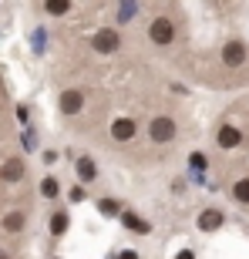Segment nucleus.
<instances>
[{"instance_id": "f257e3e1", "label": "nucleus", "mask_w": 249, "mask_h": 259, "mask_svg": "<svg viewBox=\"0 0 249 259\" xmlns=\"http://www.w3.org/2000/svg\"><path fill=\"white\" fill-rule=\"evenodd\" d=\"M148 40H152L155 48H169L175 40V20L165 17V14L152 17V24H148Z\"/></svg>"}, {"instance_id": "f03ea898", "label": "nucleus", "mask_w": 249, "mask_h": 259, "mask_svg": "<svg viewBox=\"0 0 249 259\" xmlns=\"http://www.w3.org/2000/svg\"><path fill=\"white\" fill-rule=\"evenodd\" d=\"M175 118H169V115H158V118H152V125H148V135H152V142L155 145H169L175 138Z\"/></svg>"}, {"instance_id": "7ed1b4c3", "label": "nucleus", "mask_w": 249, "mask_h": 259, "mask_svg": "<svg viewBox=\"0 0 249 259\" xmlns=\"http://www.w3.org/2000/svg\"><path fill=\"white\" fill-rule=\"evenodd\" d=\"M91 48H95L98 54H115V51L121 48V34H118L115 27H101L95 37H91Z\"/></svg>"}, {"instance_id": "20e7f679", "label": "nucleus", "mask_w": 249, "mask_h": 259, "mask_svg": "<svg viewBox=\"0 0 249 259\" xmlns=\"http://www.w3.org/2000/svg\"><path fill=\"white\" fill-rule=\"evenodd\" d=\"M249 58V48L242 40H229V44H222V64L226 67H242Z\"/></svg>"}, {"instance_id": "39448f33", "label": "nucleus", "mask_w": 249, "mask_h": 259, "mask_svg": "<svg viewBox=\"0 0 249 259\" xmlns=\"http://www.w3.org/2000/svg\"><path fill=\"white\" fill-rule=\"evenodd\" d=\"M24 175H27V165H24V158L10 155V158H4V162H0V179H4V182H20Z\"/></svg>"}, {"instance_id": "423d86ee", "label": "nucleus", "mask_w": 249, "mask_h": 259, "mask_svg": "<svg viewBox=\"0 0 249 259\" xmlns=\"http://www.w3.org/2000/svg\"><path fill=\"white\" fill-rule=\"evenodd\" d=\"M216 142H219V148H239L242 145V132L236 125H219V132H216Z\"/></svg>"}, {"instance_id": "0eeeda50", "label": "nucleus", "mask_w": 249, "mask_h": 259, "mask_svg": "<svg viewBox=\"0 0 249 259\" xmlns=\"http://www.w3.org/2000/svg\"><path fill=\"white\" fill-rule=\"evenodd\" d=\"M135 135H138V125H135L132 118H115L111 121V138L115 142H132Z\"/></svg>"}, {"instance_id": "6e6552de", "label": "nucleus", "mask_w": 249, "mask_h": 259, "mask_svg": "<svg viewBox=\"0 0 249 259\" xmlns=\"http://www.w3.org/2000/svg\"><path fill=\"white\" fill-rule=\"evenodd\" d=\"M222 222H226V215L219 209H202L199 212V232H219Z\"/></svg>"}, {"instance_id": "1a4fd4ad", "label": "nucleus", "mask_w": 249, "mask_h": 259, "mask_svg": "<svg viewBox=\"0 0 249 259\" xmlns=\"http://www.w3.org/2000/svg\"><path fill=\"white\" fill-rule=\"evenodd\" d=\"M81 108H85V95H81V91H74V88H71V91H64V95H61V111H64V115H77Z\"/></svg>"}, {"instance_id": "9d476101", "label": "nucleus", "mask_w": 249, "mask_h": 259, "mask_svg": "<svg viewBox=\"0 0 249 259\" xmlns=\"http://www.w3.org/2000/svg\"><path fill=\"white\" fill-rule=\"evenodd\" d=\"M24 222H27V215H24V212H7V215L0 219V229L10 232V236H17V232L24 229Z\"/></svg>"}, {"instance_id": "9b49d317", "label": "nucleus", "mask_w": 249, "mask_h": 259, "mask_svg": "<svg viewBox=\"0 0 249 259\" xmlns=\"http://www.w3.org/2000/svg\"><path fill=\"white\" fill-rule=\"evenodd\" d=\"M77 175H81V182H95L98 179V165L91 158H77Z\"/></svg>"}, {"instance_id": "f8f14e48", "label": "nucleus", "mask_w": 249, "mask_h": 259, "mask_svg": "<svg viewBox=\"0 0 249 259\" xmlns=\"http://www.w3.org/2000/svg\"><path fill=\"white\" fill-rule=\"evenodd\" d=\"M98 212H101V215H121V202L105 195V199H98Z\"/></svg>"}, {"instance_id": "ddd939ff", "label": "nucleus", "mask_w": 249, "mask_h": 259, "mask_svg": "<svg viewBox=\"0 0 249 259\" xmlns=\"http://www.w3.org/2000/svg\"><path fill=\"white\" fill-rule=\"evenodd\" d=\"M40 195H44V199H58V195H61V185H58L54 175H48V179L40 182Z\"/></svg>"}, {"instance_id": "4468645a", "label": "nucleus", "mask_w": 249, "mask_h": 259, "mask_svg": "<svg viewBox=\"0 0 249 259\" xmlns=\"http://www.w3.org/2000/svg\"><path fill=\"white\" fill-rule=\"evenodd\" d=\"M121 222L128 226V229H135V232H148V229H152V226H148L145 219H138L135 212H124V215H121Z\"/></svg>"}, {"instance_id": "2eb2a0df", "label": "nucleus", "mask_w": 249, "mask_h": 259, "mask_svg": "<svg viewBox=\"0 0 249 259\" xmlns=\"http://www.w3.org/2000/svg\"><path fill=\"white\" fill-rule=\"evenodd\" d=\"M67 212H54V215H51V232H54V236H64L67 232Z\"/></svg>"}, {"instance_id": "dca6fc26", "label": "nucleus", "mask_w": 249, "mask_h": 259, "mask_svg": "<svg viewBox=\"0 0 249 259\" xmlns=\"http://www.w3.org/2000/svg\"><path fill=\"white\" fill-rule=\"evenodd\" d=\"M232 199L242 202V205H249V179H239V182L232 185Z\"/></svg>"}, {"instance_id": "f3484780", "label": "nucleus", "mask_w": 249, "mask_h": 259, "mask_svg": "<svg viewBox=\"0 0 249 259\" xmlns=\"http://www.w3.org/2000/svg\"><path fill=\"white\" fill-rule=\"evenodd\" d=\"M135 14H138V4H121L118 7V24H128Z\"/></svg>"}, {"instance_id": "a211bd4d", "label": "nucleus", "mask_w": 249, "mask_h": 259, "mask_svg": "<svg viewBox=\"0 0 249 259\" xmlns=\"http://www.w3.org/2000/svg\"><path fill=\"white\" fill-rule=\"evenodd\" d=\"M44 10H48V14H67V10H71V4H67V0H48V4H44Z\"/></svg>"}, {"instance_id": "6ab92c4d", "label": "nucleus", "mask_w": 249, "mask_h": 259, "mask_svg": "<svg viewBox=\"0 0 249 259\" xmlns=\"http://www.w3.org/2000/svg\"><path fill=\"white\" fill-rule=\"evenodd\" d=\"M85 199V189H81V185H77V189H71V202H81Z\"/></svg>"}, {"instance_id": "aec40b11", "label": "nucleus", "mask_w": 249, "mask_h": 259, "mask_svg": "<svg viewBox=\"0 0 249 259\" xmlns=\"http://www.w3.org/2000/svg\"><path fill=\"white\" fill-rule=\"evenodd\" d=\"M175 259H195V252H192V249H182V252H179Z\"/></svg>"}, {"instance_id": "412c9836", "label": "nucleus", "mask_w": 249, "mask_h": 259, "mask_svg": "<svg viewBox=\"0 0 249 259\" xmlns=\"http://www.w3.org/2000/svg\"><path fill=\"white\" fill-rule=\"evenodd\" d=\"M118 259H138V252H132V249H124V252H121V256H118Z\"/></svg>"}, {"instance_id": "4be33fe9", "label": "nucleus", "mask_w": 249, "mask_h": 259, "mask_svg": "<svg viewBox=\"0 0 249 259\" xmlns=\"http://www.w3.org/2000/svg\"><path fill=\"white\" fill-rule=\"evenodd\" d=\"M0 259H10V252H7V249H0Z\"/></svg>"}]
</instances>
